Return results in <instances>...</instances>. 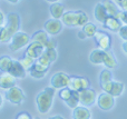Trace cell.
Returning a JSON list of instances; mask_svg holds the SVG:
<instances>
[{
  "instance_id": "6da1fadb",
  "label": "cell",
  "mask_w": 127,
  "mask_h": 119,
  "mask_svg": "<svg viewBox=\"0 0 127 119\" xmlns=\"http://www.w3.org/2000/svg\"><path fill=\"white\" fill-rule=\"evenodd\" d=\"M54 96H55V88L53 87H47L37 95L36 104L40 114H47L50 110L54 101Z\"/></svg>"
},
{
  "instance_id": "7a4b0ae2",
  "label": "cell",
  "mask_w": 127,
  "mask_h": 119,
  "mask_svg": "<svg viewBox=\"0 0 127 119\" xmlns=\"http://www.w3.org/2000/svg\"><path fill=\"white\" fill-rule=\"evenodd\" d=\"M62 22L67 27H83L88 22V16L81 10L68 11L64 13Z\"/></svg>"
},
{
  "instance_id": "3957f363",
  "label": "cell",
  "mask_w": 127,
  "mask_h": 119,
  "mask_svg": "<svg viewBox=\"0 0 127 119\" xmlns=\"http://www.w3.org/2000/svg\"><path fill=\"white\" fill-rule=\"evenodd\" d=\"M30 40L31 38L26 32L18 31L11 38L10 44H9V48H10L11 51H18L20 49H22L24 47H26L27 45L30 44Z\"/></svg>"
},
{
  "instance_id": "277c9868",
  "label": "cell",
  "mask_w": 127,
  "mask_h": 119,
  "mask_svg": "<svg viewBox=\"0 0 127 119\" xmlns=\"http://www.w3.org/2000/svg\"><path fill=\"white\" fill-rule=\"evenodd\" d=\"M97 47L101 50H110L112 47V37L103 30H97L94 36Z\"/></svg>"
},
{
  "instance_id": "5b68a950",
  "label": "cell",
  "mask_w": 127,
  "mask_h": 119,
  "mask_svg": "<svg viewBox=\"0 0 127 119\" xmlns=\"http://www.w3.org/2000/svg\"><path fill=\"white\" fill-rule=\"evenodd\" d=\"M97 101L96 91L92 88H86L79 91V104L85 107L93 106Z\"/></svg>"
},
{
  "instance_id": "8992f818",
  "label": "cell",
  "mask_w": 127,
  "mask_h": 119,
  "mask_svg": "<svg viewBox=\"0 0 127 119\" xmlns=\"http://www.w3.org/2000/svg\"><path fill=\"white\" fill-rule=\"evenodd\" d=\"M100 87L105 93L110 94V95L114 96L115 98L119 97V96L123 94L124 89H125V86H124L123 82L114 81V80H112V81H109V82H106V84H104V85H100Z\"/></svg>"
},
{
  "instance_id": "52a82bcc",
  "label": "cell",
  "mask_w": 127,
  "mask_h": 119,
  "mask_svg": "<svg viewBox=\"0 0 127 119\" xmlns=\"http://www.w3.org/2000/svg\"><path fill=\"white\" fill-rule=\"evenodd\" d=\"M6 27L11 36L17 33L20 29V16L18 12H9L7 15V24Z\"/></svg>"
},
{
  "instance_id": "ba28073f",
  "label": "cell",
  "mask_w": 127,
  "mask_h": 119,
  "mask_svg": "<svg viewBox=\"0 0 127 119\" xmlns=\"http://www.w3.org/2000/svg\"><path fill=\"white\" fill-rule=\"evenodd\" d=\"M97 106L104 111L110 110L115 106V97L104 91L97 97Z\"/></svg>"
},
{
  "instance_id": "9c48e42d",
  "label": "cell",
  "mask_w": 127,
  "mask_h": 119,
  "mask_svg": "<svg viewBox=\"0 0 127 119\" xmlns=\"http://www.w3.org/2000/svg\"><path fill=\"white\" fill-rule=\"evenodd\" d=\"M4 96H6V99L13 105H21L22 101L25 100L24 91L19 87H16V86L8 89Z\"/></svg>"
},
{
  "instance_id": "30bf717a",
  "label": "cell",
  "mask_w": 127,
  "mask_h": 119,
  "mask_svg": "<svg viewBox=\"0 0 127 119\" xmlns=\"http://www.w3.org/2000/svg\"><path fill=\"white\" fill-rule=\"evenodd\" d=\"M90 81L85 77H76V76H70L69 84H68V88L75 91H80L83 89L89 88Z\"/></svg>"
},
{
  "instance_id": "8fae6325",
  "label": "cell",
  "mask_w": 127,
  "mask_h": 119,
  "mask_svg": "<svg viewBox=\"0 0 127 119\" xmlns=\"http://www.w3.org/2000/svg\"><path fill=\"white\" fill-rule=\"evenodd\" d=\"M70 76L65 72H56L50 79V86L55 89H63L68 87Z\"/></svg>"
},
{
  "instance_id": "7c38bea8",
  "label": "cell",
  "mask_w": 127,
  "mask_h": 119,
  "mask_svg": "<svg viewBox=\"0 0 127 119\" xmlns=\"http://www.w3.org/2000/svg\"><path fill=\"white\" fill-rule=\"evenodd\" d=\"M64 24L60 21V19H49L45 22L44 24V30L46 31L48 35H58L60 31L63 30Z\"/></svg>"
},
{
  "instance_id": "4fadbf2b",
  "label": "cell",
  "mask_w": 127,
  "mask_h": 119,
  "mask_svg": "<svg viewBox=\"0 0 127 119\" xmlns=\"http://www.w3.org/2000/svg\"><path fill=\"white\" fill-rule=\"evenodd\" d=\"M44 51H45V47L42 46L41 44L36 42V41H31L30 44L28 45V47H27L26 51H25V55H27V56H29V57L37 60L38 58L44 53Z\"/></svg>"
},
{
  "instance_id": "5bb4252c",
  "label": "cell",
  "mask_w": 127,
  "mask_h": 119,
  "mask_svg": "<svg viewBox=\"0 0 127 119\" xmlns=\"http://www.w3.org/2000/svg\"><path fill=\"white\" fill-rule=\"evenodd\" d=\"M28 71H29V75H30L32 78L41 79V78H44L45 76L47 75V72H48V67L42 66V65H40L39 62L36 61Z\"/></svg>"
},
{
  "instance_id": "9a60e30c",
  "label": "cell",
  "mask_w": 127,
  "mask_h": 119,
  "mask_svg": "<svg viewBox=\"0 0 127 119\" xmlns=\"http://www.w3.org/2000/svg\"><path fill=\"white\" fill-rule=\"evenodd\" d=\"M16 86V78L11 76L9 72H2L0 75V88L10 89Z\"/></svg>"
},
{
  "instance_id": "2e32d148",
  "label": "cell",
  "mask_w": 127,
  "mask_h": 119,
  "mask_svg": "<svg viewBox=\"0 0 127 119\" xmlns=\"http://www.w3.org/2000/svg\"><path fill=\"white\" fill-rule=\"evenodd\" d=\"M9 73L11 76H13L15 78H25L26 76V69L21 65V62L19 60H13L11 68L9 70Z\"/></svg>"
},
{
  "instance_id": "e0dca14e",
  "label": "cell",
  "mask_w": 127,
  "mask_h": 119,
  "mask_svg": "<svg viewBox=\"0 0 127 119\" xmlns=\"http://www.w3.org/2000/svg\"><path fill=\"white\" fill-rule=\"evenodd\" d=\"M103 24L106 29H108V30L113 31V32H118V30L122 27V21L119 19H117V18L109 16V17L105 20V22H104Z\"/></svg>"
},
{
  "instance_id": "ac0fdd59",
  "label": "cell",
  "mask_w": 127,
  "mask_h": 119,
  "mask_svg": "<svg viewBox=\"0 0 127 119\" xmlns=\"http://www.w3.org/2000/svg\"><path fill=\"white\" fill-rule=\"evenodd\" d=\"M90 110L85 106H78L72 109V119H90Z\"/></svg>"
},
{
  "instance_id": "d6986e66",
  "label": "cell",
  "mask_w": 127,
  "mask_h": 119,
  "mask_svg": "<svg viewBox=\"0 0 127 119\" xmlns=\"http://www.w3.org/2000/svg\"><path fill=\"white\" fill-rule=\"evenodd\" d=\"M94 15H95V18H96L97 21L101 22V24H104L105 20L109 17L108 13H107V11H106L105 6L103 4V2H98V3L96 4L95 10H94Z\"/></svg>"
},
{
  "instance_id": "ffe728a7",
  "label": "cell",
  "mask_w": 127,
  "mask_h": 119,
  "mask_svg": "<svg viewBox=\"0 0 127 119\" xmlns=\"http://www.w3.org/2000/svg\"><path fill=\"white\" fill-rule=\"evenodd\" d=\"M49 11H50V15L53 16L54 19H62V17L65 13V7L60 2H54V3H51Z\"/></svg>"
},
{
  "instance_id": "44dd1931",
  "label": "cell",
  "mask_w": 127,
  "mask_h": 119,
  "mask_svg": "<svg viewBox=\"0 0 127 119\" xmlns=\"http://www.w3.org/2000/svg\"><path fill=\"white\" fill-rule=\"evenodd\" d=\"M104 55H105V50L101 49H94L89 55V60L92 64L94 65H101L104 64Z\"/></svg>"
},
{
  "instance_id": "7402d4cb",
  "label": "cell",
  "mask_w": 127,
  "mask_h": 119,
  "mask_svg": "<svg viewBox=\"0 0 127 119\" xmlns=\"http://www.w3.org/2000/svg\"><path fill=\"white\" fill-rule=\"evenodd\" d=\"M31 41L39 42V44H41L42 46L45 47L47 45V42L49 41L48 33H47L45 30H38L37 32H35L33 36L31 37Z\"/></svg>"
},
{
  "instance_id": "603a6c76",
  "label": "cell",
  "mask_w": 127,
  "mask_h": 119,
  "mask_svg": "<svg viewBox=\"0 0 127 119\" xmlns=\"http://www.w3.org/2000/svg\"><path fill=\"white\" fill-rule=\"evenodd\" d=\"M104 65L109 69H115L117 67V60L109 50H105L104 55Z\"/></svg>"
},
{
  "instance_id": "cb8c5ba5",
  "label": "cell",
  "mask_w": 127,
  "mask_h": 119,
  "mask_svg": "<svg viewBox=\"0 0 127 119\" xmlns=\"http://www.w3.org/2000/svg\"><path fill=\"white\" fill-rule=\"evenodd\" d=\"M103 4L105 6L108 16H112V17L117 18V16H118V13H119L121 10L117 8V6L114 3V2L110 1V0H105V1L103 2Z\"/></svg>"
},
{
  "instance_id": "d4e9b609",
  "label": "cell",
  "mask_w": 127,
  "mask_h": 119,
  "mask_svg": "<svg viewBox=\"0 0 127 119\" xmlns=\"http://www.w3.org/2000/svg\"><path fill=\"white\" fill-rule=\"evenodd\" d=\"M13 60L9 56H1L0 57V71L1 72H9Z\"/></svg>"
},
{
  "instance_id": "484cf974",
  "label": "cell",
  "mask_w": 127,
  "mask_h": 119,
  "mask_svg": "<svg viewBox=\"0 0 127 119\" xmlns=\"http://www.w3.org/2000/svg\"><path fill=\"white\" fill-rule=\"evenodd\" d=\"M81 31L85 33V36L87 38H93L95 36V33L97 32V27L95 26L94 24L88 21L85 26H83V30Z\"/></svg>"
},
{
  "instance_id": "4316f807",
  "label": "cell",
  "mask_w": 127,
  "mask_h": 119,
  "mask_svg": "<svg viewBox=\"0 0 127 119\" xmlns=\"http://www.w3.org/2000/svg\"><path fill=\"white\" fill-rule=\"evenodd\" d=\"M66 104H67L68 107H70V108H72V109H75L76 107H78V105H79V91L72 90L71 97H70L69 100L66 101Z\"/></svg>"
},
{
  "instance_id": "83f0119b",
  "label": "cell",
  "mask_w": 127,
  "mask_h": 119,
  "mask_svg": "<svg viewBox=\"0 0 127 119\" xmlns=\"http://www.w3.org/2000/svg\"><path fill=\"white\" fill-rule=\"evenodd\" d=\"M113 80V73L110 72V70L108 69H104L100 72V76H99V84L104 85L106 82H109Z\"/></svg>"
},
{
  "instance_id": "f1b7e54d",
  "label": "cell",
  "mask_w": 127,
  "mask_h": 119,
  "mask_svg": "<svg viewBox=\"0 0 127 119\" xmlns=\"http://www.w3.org/2000/svg\"><path fill=\"white\" fill-rule=\"evenodd\" d=\"M12 38V36L10 35V32L8 31V29L4 26L0 27V42H9Z\"/></svg>"
},
{
  "instance_id": "f546056e",
  "label": "cell",
  "mask_w": 127,
  "mask_h": 119,
  "mask_svg": "<svg viewBox=\"0 0 127 119\" xmlns=\"http://www.w3.org/2000/svg\"><path fill=\"white\" fill-rule=\"evenodd\" d=\"M19 61L21 62V65L25 67V69H26V70H29V69L32 67V65L36 62V59H33V58H31V57H29V56L25 55L24 57H22V59L19 60Z\"/></svg>"
},
{
  "instance_id": "4dcf8cb0",
  "label": "cell",
  "mask_w": 127,
  "mask_h": 119,
  "mask_svg": "<svg viewBox=\"0 0 127 119\" xmlns=\"http://www.w3.org/2000/svg\"><path fill=\"white\" fill-rule=\"evenodd\" d=\"M71 95H72V90L70 88H68V87H65V88H63L59 90V98L63 99L64 101L69 100L70 97H71Z\"/></svg>"
},
{
  "instance_id": "1f68e13d",
  "label": "cell",
  "mask_w": 127,
  "mask_h": 119,
  "mask_svg": "<svg viewBox=\"0 0 127 119\" xmlns=\"http://www.w3.org/2000/svg\"><path fill=\"white\" fill-rule=\"evenodd\" d=\"M45 53L47 55V57L49 58V60L51 61V64H53L54 61H56V59H57V51H56L55 48H45Z\"/></svg>"
},
{
  "instance_id": "d6a6232c",
  "label": "cell",
  "mask_w": 127,
  "mask_h": 119,
  "mask_svg": "<svg viewBox=\"0 0 127 119\" xmlns=\"http://www.w3.org/2000/svg\"><path fill=\"white\" fill-rule=\"evenodd\" d=\"M36 61L39 62L40 65H42V66H46V67H49L50 66V64H51V61L49 60V58L47 57V55L45 53V51H44V53H42V55L40 56L37 60H36Z\"/></svg>"
},
{
  "instance_id": "836d02e7",
  "label": "cell",
  "mask_w": 127,
  "mask_h": 119,
  "mask_svg": "<svg viewBox=\"0 0 127 119\" xmlns=\"http://www.w3.org/2000/svg\"><path fill=\"white\" fill-rule=\"evenodd\" d=\"M118 35L123 40L127 41V26H122L121 27V29L118 30Z\"/></svg>"
},
{
  "instance_id": "e575fe53",
  "label": "cell",
  "mask_w": 127,
  "mask_h": 119,
  "mask_svg": "<svg viewBox=\"0 0 127 119\" xmlns=\"http://www.w3.org/2000/svg\"><path fill=\"white\" fill-rule=\"evenodd\" d=\"M117 19H119L122 22H124V24L127 26V11H119L118 16H117Z\"/></svg>"
},
{
  "instance_id": "d590c367",
  "label": "cell",
  "mask_w": 127,
  "mask_h": 119,
  "mask_svg": "<svg viewBox=\"0 0 127 119\" xmlns=\"http://www.w3.org/2000/svg\"><path fill=\"white\" fill-rule=\"evenodd\" d=\"M16 119H32V118L29 115V113H27V111H21V113H19L17 115Z\"/></svg>"
},
{
  "instance_id": "8d00e7d4",
  "label": "cell",
  "mask_w": 127,
  "mask_h": 119,
  "mask_svg": "<svg viewBox=\"0 0 127 119\" xmlns=\"http://www.w3.org/2000/svg\"><path fill=\"white\" fill-rule=\"evenodd\" d=\"M56 47H57V44H56L55 40L49 39V41L47 42V45L45 46V48H55L56 49Z\"/></svg>"
},
{
  "instance_id": "74e56055",
  "label": "cell",
  "mask_w": 127,
  "mask_h": 119,
  "mask_svg": "<svg viewBox=\"0 0 127 119\" xmlns=\"http://www.w3.org/2000/svg\"><path fill=\"white\" fill-rule=\"evenodd\" d=\"M118 6L121 7L122 11H127V0H123L121 3H118Z\"/></svg>"
},
{
  "instance_id": "f35d334b",
  "label": "cell",
  "mask_w": 127,
  "mask_h": 119,
  "mask_svg": "<svg viewBox=\"0 0 127 119\" xmlns=\"http://www.w3.org/2000/svg\"><path fill=\"white\" fill-rule=\"evenodd\" d=\"M4 24V15L2 13V11H0V27H2Z\"/></svg>"
},
{
  "instance_id": "ab89813d",
  "label": "cell",
  "mask_w": 127,
  "mask_h": 119,
  "mask_svg": "<svg viewBox=\"0 0 127 119\" xmlns=\"http://www.w3.org/2000/svg\"><path fill=\"white\" fill-rule=\"evenodd\" d=\"M78 37L80 38V39H86V38H87V37L85 36V33L83 32V31H79V32H78Z\"/></svg>"
},
{
  "instance_id": "60d3db41",
  "label": "cell",
  "mask_w": 127,
  "mask_h": 119,
  "mask_svg": "<svg viewBox=\"0 0 127 119\" xmlns=\"http://www.w3.org/2000/svg\"><path fill=\"white\" fill-rule=\"evenodd\" d=\"M122 47H123V50H124V52H125L126 55H127V41L124 42V44H123V46H122Z\"/></svg>"
},
{
  "instance_id": "b9f144b4",
  "label": "cell",
  "mask_w": 127,
  "mask_h": 119,
  "mask_svg": "<svg viewBox=\"0 0 127 119\" xmlns=\"http://www.w3.org/2000/svg\"><path fill=\"white\" fill-rule=\"evenodd\" d=\"M48 119H65L63 116H59V115H56V116H53V117L48 118Z\"/></svg>"
},
{
  "instance_id": "7bdbcfd3",
  "label": "cell",
  "mask_w": 127,
  "mask_h": 119,
  "mask_svg": "<svg viewBox=\"0 0 127 119\" xmlns=\"http://www.w3.org/2000/svg\"><path fill=\"white\" fill-rule=\"evenodd\" d=\"M7 1L10 2V3H13V4H15V3H18V2H19L20 0H7Z\"/></svg>"
},
{
  "instance_id": "ee69618b",
  "label": "cell",
  "mask_w": 127,
  "mask_h": 119,
  "mask_svg": "<svg viewBox=\"0 0 127 119\" xmlns=\"http://www.w3.org/2000/svg\"><path fill=\"white\" fill-rule=\"evenodd\" d=\"M46 1H48V2H51V3H54V2H58L59 0H46Z\"/></svg>"
},
{
  "instance_id": "f6af8a7d",
  "label": "cell",
  "mask_w": 127,
  "mask_h": 119,
  "mask_svg": "<svg viewBox=\"0 0 127 119\" xmlns=\"http://www.w3.org/2000/svg\"><path fill=\"white\" fill-rule=\"evenodd\" d=\"M2 102H3V99H2V96L0 95V107L2 106Z\"/></svg>"
},
{
  "instance_id": "bcb514c9",
  "label": "cell",
  "mask_w": 127,
  "mask_h": 119,
  "mask_svg": "<svg viewBox=\"0 0 127 119\" xmlns=\"http://www.w3.org/2000/svg\"><path fill=\"white\" fill-rule=\"evenodd\" d=\"M115 1H116V2H117V3H121V2H122V1H123V0H115Z\"/></svg>"
},
{
  "instance_id": "7dc6e473",
  "label": "cell",
  "mask_w": 127,
  "mask_h": 119,
  "mask_svg": "<svg viewBox=\"0 0 127 119\" xmlns=\"http://www.w3.org/2000/svg\"><path fill=\"white\" fill-rule=\"evenodd\" d=\"M35 119H41V118H39V117H36Z\"/></svg>"
}]
</instances>
